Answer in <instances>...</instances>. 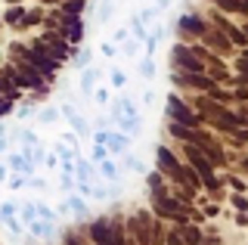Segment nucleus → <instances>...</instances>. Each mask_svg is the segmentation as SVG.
Returning a JSON list of instances; mask_svg holds the SVG:
<instances>
[{
  "label": "nucleus",
  "instance_id": "nucleus-3",
  "mask_svg": "<svg viewBox=\"0 0 248 245\" xmlns=\"http://www.w3.org/2000/svg\"><path fill=\"white\" fill-rule=\"evenodd\" d=\"M180 28L202 34V31H205V22H202V19H196V16H183V19H180Z\"/></svg>",
  "mask_w": 248,
  "mask_h": 245
},
{
  "label": "nucleus",
  "instance_id": "nucleus-10",
  "mask_svg": "<svg viewBox=\"0 0 248 245\" xmlns=\"http://www.w3.org/2000/svg\"><path fill=\"white\" fill-rule=\"evenodd\" d=\"M99 171H103L108 180H115V174H118V171H115V165H112V162H106V158L99 162Z\"/></svg>",
  "mask_w": 248,
  "mask_h": 245
},
{
  "label": "nucleus",
  "instance_id": "nucleus-13",
  "mask_svg": "<svg viewBox=\"0 0 248 245\" xmlns=\"http://www.w3.org/2000/svg\"><path fill=\"white\" fill-rule=\"evenodd\" d=\"M87 62H90V53H87V50H81V53L75 56V65H78V68H84Z\"/></svg>",
  "mask_w": 248,
  "mask_h": 245
},
{
  "label": "nucleus",
  "instance_id": "nucleus-14",
  "mask_svg": "<svg viewBox=\"0 0 248 245\" xmlns=\"http://www.w3.org/2000/svg\"><path fill=\"white\" fill-rule=\"evenodd\" d=\"M124 165H127L130 171H146V168H143V162H140V158H124Z\"/></svg>",
  "mask_w": 248,
  "mask_h": 245
},
{
  "label": "nucleus",
  "instance_id": "nucleus-21",
  "mask_svg": "<svg viewBox=\"0 0 248 245\" xmlns=\"http://www.w3.org/2000/svg\"><path fill=\"white\" fill-rule=\"evenodd\" d=\"M245 3H248V0H245Z\"/></svg>",
  "mask_w": 248,
  "mask_h": 245
},
{
  "label": "nucleus",
  "instance_id": "nucleus-6",
  "mask_svg": "<svg viewBox=\"0 0 248 245\" xmlns=\"http://www.w3.org/2000/svg\"><path fill=\"white\" fill-rule=\"evenodd\" d=\"M93 239H96V242H108V227L103 224V220L93 224Z\"/></svg>",
  "mask_w": 248,
  "mask_h": 245
},
{
  "label": "nucleus",
  "instance_id": "nucleus-2",
  "mask_svg": "<svg viewBox=\"0 0 248 245\" xmlns=\"http://www.w3.org/2000/svg\"><path fill=\"white\" fill-rule=\"evenodd\" d=\"M170 56H174V65L180 62V65L189 68V72H199V68H202V59H192V53L186 50V47H174V53H170Z\"/></svg>",
  "mask_w": 248,
  "mask_h": 245
},
{
  "label": "nucleus",
  "instance_id": "nucleus-1",
  "mask_svg": "<svg viewBox=\"0 0 248 245\" xmlns=\"http://www.w3.org/2000/svg\"><path fill=\"white\" fill-rule=\"evenodd\" d=\"M168 112H170V118H174V121H183V124H196V118L186 112V106H183L177 96H168Z\"/></svg>",
  "mask_w": 248,
  "mask_h": 245
},
{
  "label": "nucleus",
  "instance_id": "nucleus-9",
  "mask_svg": "<svg viewBox=\"0 0 248 245\" xmlns=\"http://www.w3.org/2000/svg\"><path fill=\"white\" fill-rule=\"evenodd\" d=\"M140 75H143V78H152V75H155V62H152V59H143V62H140Z\"/></svg>",
  "mask_w": 248,
  "mask_h": 245
},
{
  "label": "nucleus",
  "instance_id": "nucleus-5",
  "mask_svg": "<svg viewBox=\"0 0 248 245\" xmlns=\"http://www.w3.org/2000/svg\"><path fill=\"white\" fill-rule=\"evenodd\" d=\"M81 10H84V0H65V6H62L65 16H81Z\"/></svg>",
  "mask_w": 248,
  "mask_h": 245
},
{
  "label": "nucleus",
  "instance_id": "nucleus-12",
  "mask_svg": "<svg viewBox=\"0 0 248 245\" xmlns=\"http://www.w3.org/2000/svg\"><path fill=\"white\" fill-rule=\"evenodd\" d=\"M112 84H115V87H124V84H127V78H124L121 68H115V72H112Z\"/></svg>",
  "mask_w": 248,
  "mask_h": 245
},
{
  "label": "nucleus",
  "instance_id": "nucleus-4",
  "mask_svg": "<svg viewBox=\"0 0 248 245\" xmlns=\"http://www.w3.org/2000/svg\"><path fill=\"white\" fill-rule=\"evenodd\" d=\"M28 230H31L34 236H50V233H53V227L46 224V220H34V217L28 220Z\"/></svg>",
  "mask_w": 248,
  "mask_h": 245
},
{
  "label": "nucleus",
  "instance_id": "nucleus-11",
  "mask_svg": "<svg viewBox=\"0 0 248 245\" xmlns=\"http://www.w3.org/2000/svg\"><path fill=\"white\" fill-rule=\"evenodd\" d=\"M108 19H112V0H106L103 10H99V22H108Z\"/></svg>",
  "mask_w": 248,
  "mask_h": 245
},
{
  "label": "nucleus",
  "instance_id": "nucleus-15",
  "mask_svg": "<svg viewBox=\"0 0 248 245\" xmlns=\"http://www.w3.org/2000/svg\"><path fill=\"white\" fill-rule=\"evenodd\" d=\"M13 211H16V205H13V202H6L3 208H0V217H13Z\"/></svg>",
  "mask_w": 248,
  "mask_h": 245
},
{
  "label": "nucleus",
  "instance_id": "nucleus-7",
  "mask_svg": "<svg viewBox=\"0 0 248 245\" xmlns=\"http://www.w3.org/2000/svg\"><path fill=\"white\" fill-rule=\"evenodd\" d=\"M65 208H72V211H78V214H84V211H87V202H84V199H78V196H68Z\"/></svg>",
  "mask_w": 248,
  "mask_h": 245
},
{
  "label": "nucleus",
  "instance_id": "nucleus-16",
  "mask_svg": "<svg viewBox=\"0 0 248 245\" xmlns=\"http://www.w3.org/2000/svg\"><path fill=\"white\" fill-rule=\"evenodd\" d=\"M6 19H10V22H19V19H22V6H16V10H10V13H6Z\"/></svg>",
  "mask_w": 248,
  "mask_h": 245
},
{
  "label": "nucleus",
  "instance_id": "nucleus-8",
  "mask_svg": "<svg viewBox=\"0 0 248 245\" xmlns=\"http://www.w3.org/2000/svg\"><path fill=\"white\" fill-rule=\"evenodd\" d=\"M93 81H96V72H84V78H81V90H84V93L93 90Z\"/></svg>",
  "mask_w": 248,
  "mask_h": 245
},
{
  "label": "nucleus",
  "instance_id": "nucleus-17",
  "mask_svg": "<svg viewBox=\"0 0 248 245\" xmlns=\"http://www.w3.org/2000/svg\"><path fill=\"white\" fill-rule=\"evenodd\" d=\"M103 158H106V149H103V143H99V146L93 149V162H103Z\"/></svg>",
  "mask_w": 248,
  "mask_h": 245
},
{
  "label": "nucleus",
  "instance_id": "nucleus-19",
  "mask_svg": "<svg viewBox=\"0 0 248 245\" xmlns=\"http://www.w3.org/2000/svg\"><path fill=\"white\" fill-rule=\"evenodd\" d=\"M168 3H170V0H158V6H155V10H165Z\"/></svg>",
  "mask_w": 248,
  "mask_h": 245
},
{
  "label": "nucleus",
  "instance_id": "nucleus-20",
  "mask_svg": "<svg viewBox=\"0 0 248 245\" xmlns=\"http://www.w3.org/2000/svg\"><path fill=\"white\" fill-rule=\"evenodd\" d=\"M245 31H248V28H245Z\"/></svg>",
  "mask_w": 248,
  "mask_h": 245
},
{
  "label": "nucleus",
  "instance_id": "nucleus-18",
  "mask_svg": "<svg viewBox=\"0 0 248 245\" xmlns=\"http://www.w3.org/2000/svg\"><path fill=\"white\" fill-rule=\"evenodd\" d=\"M41 121H56V112H53V109H46V112H41Z\"/></svg>",
  "mask_w": 248,
  "mask_h": 245
}]
</instances>
